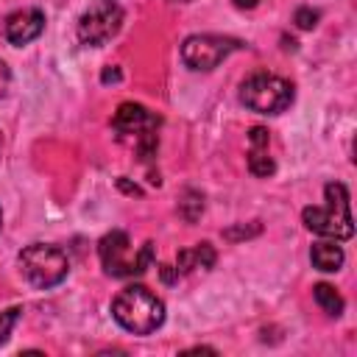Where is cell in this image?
Wrapping results in <instances>:
<instances>
[{
	"mask_svg": "<svg viewBox=\"0 0 357 357\" xmlns=\"http://www.w3.org/2000/svg\"><path fill=\"white\" fill-rule=\"evenodd\" d=\"M312 298H315V304L326 312V315H340L343 312V296L332 287V284H326V282H321V284H315L312 287Z\"/></svg>",
	"mask_w": 357,
	"mask_h": 357,
	"instance_id": "12",
	"label": "cell"
},
{
	"mask_svg": "<svg viewBox=\"0 0 357 357\" xmlns=\"http://www.w3.org/2000/svg\"><path fill=\"white\" fill-rule=\"evenodd\" d=\"M123 17L126 14H123V6L117 0H98V3H92L78 17V25H75L78 42L81 45H89V47L106 45L123 28Z\"/></svg>",
	"mask_w": 357,
	"mask_h": 357,
	"instance_id": "7",
	"label": "cell"
},
{
	"mask_svg": "<svg viewBox=\"0 0 357 357\" xmlns=\"http://www.w3.org/2000/svg\"><path fill=\"white\" fill-rule=\"evenodd\" d=\"M248 170H251V176H257V178L273 176L276 165H273L268 148H251V153H248Z\"/></svg>",
	"mask_w": 357,
	"mask_h": 357,
	"instance_id": "14",
	"label": "cell"
},
{
	"mask_svg": "<svg viewBox=\"0 0 357 357\" xmlns=\"http://www.w3.org/2000/svg\"><path fill=\"white\" fill-rule=\"evenodd\" d=\"M117 184H120V187H123V190H126V192H131V195H139V192H142V190H139V187H137V184H128V181H126V178H120V181H117Z\"/></svg>",
	"mask_w": 357,
	"mask_h": 357,
	"instance_id": "20",
	"label": "cell"
},
{
	"mask_svg": "<svg viewBox=\"0 0 357 357\" xmlns=\"http://www.w3.org/2000/svg\"><path fill=\"white\" fill-rule=\"evenodd\" d=\"M8 84H11V73H8V67H6V61L0 59V98L8 92Z\"/></svg>",
	"mask_w": 357,
	"mask_h": 357,
	"instance_id": "19",
	"label": "cell"
},
{
	"mask_svg": "<svg viewBox=\"0 0 357 357\" xmlns=\"http://www.w3.org/2000/svg\"><path fill=\"white\" fill-rule=\"evenodd\" d=\"M215 265V248L209 243H198L190 248H181L176 257V271L178 273H192V271H209Z\"/></svg>",
	"mask_w": 357,
	"mask_h": 357,
	"instance_id": "10",
	"label": "cell"
},
{
	"mask_svg": "<svg viewBox=\"0 0 357 357\" xmlns=\"http://www.w3.org/2000/svg\"><path fill=\"white\" fill-rule=\"evenodd\" d=\"M310 259H312V265L318 268V271H324V273H335V271H340L343 268V248L337 245V240H321V243H315L312 245V251H310Z\"/></svg>",
	"mask_w": 357,
	"mask_h": 357,
	"instance_id": "11",
	"label": "cell"
},
{
	"mask_svg": "<svg viewBox=\"0 0 357 357\" xmlns=\"http://www.w3.org/2000/svg\"><path fill=\"white\" fill-rule=\"evenodd\" d=\"M240 47L237 39L231 36H218V33H192L181 42V61L190 70H215L229 53Z\"/></svg>",
	"mask_w": 357,
	"mask_h": 357,
	"instance_id": "8",
	"label": "cell"
},
{
	"mask_svg": "<svg viewBox=\"0 0 357 357\" xmlns=\"http://www.w3.org/2000/svg\"><path fill=\"white\" fill-rule=\"evenodd\" d=\"M237 8H257L259 6V0H231Z\"/></svg>",
	"mask_w": 357,
	"mask_h": 357,
	"instance_id": "22",
	"label": "cell"
},
{
	"mask_svg": "<svg viewBox=\"0 0 357 357\" xmlns=\"http://www.w3.org/2000/svg\"><path fill=\"white\" fill-rule=\"evenodd\" d=\"M240 100L257 114H279L293 103V84L273 73H251L240 84Z\"/></svg>",
	"mask_w": 357,
	"mask_h": 357,
	"instance_id": "4",
	"label": "cell"
},
{
	"mask_svg": "<svg viewBox=\"0 0 357 357\" xmlns=\"http://www.w3.org/2000/svg\"><path fill=\"white\" fill-rule=\"evenodd\" d=\"M42 31H45V14L39 8H20V11L8 14L6 25H3V36L17 47L33 42Z\"/></svg>",
	"mask_w": 357,
	"mask_h": 357,
	"instance_id": "9",
	"label": "cell"
},
{
	"mask_svg": "<svg viewBox=\"0 0 357 357\" xmlns=\"http://www.w3.org/2000/svg\"><path fill=\"white\" fill-rule=\"evenodd\" d=\"M20 271L28 284H33L39 290H50L59 282H64V276L70 271V259L59 245L33 243L20 251Z\"/></svg>",
	"mask_w": 357,
	"mask_h": 357,
	"instance_id": "5",
	"label": "cell"
},
{
	"mask_svg": "<svg viewBox=\"0 0 357 357\" xmlns=\"http://www.w3.org/2000/svg\"><path fill=\"white\" fill-rule=\"evenodd\" d=\"M204 212V195L198 190H184L181 198H178V215L187 220V223H195Z\"/></svg>",
	"mask_w": 357,
	"mask_h": 357,
	"instance_id": "13",
	"label": "cell"
},
{
	"mask_svg": "<svg viewBox=\"0 0 357 357\" xmlns=\"http://www.w3.org/2000/svg\"><path fill=\"white\" fill-rule=\"evenodd\" d=\"M98 257H100V265L109 276H117V279H126V276H137L142 273L151 259H153V243H145L134 251L128 234L123 229H114L109 234L100 237L98 243Z\"/></svg>",
	"mask_w": 357,
	"mask_h": 357,
	"instance_id": "3",
	"label": "cell"
},
{
	"mask_svg": "<svg viewBox=\"0 0 357 357\" xmlns=\"http://www.w3.org/2000/svg\"><path fill=\"white\" fill-rule=\"evenodd\" d=\"M20 312H22V307H8V310L0 312V346L8 340V335H11V329H14L17 318H20Z\"/></svg>",
	"mask_w": 357,
	"mask_h": 357,
	"instance_id": "16",
	"label": "cell"
},
{
	"mask_svg": "<svg viewBox=\"0 0 357 357\" xmlns=\"http://www.w3.org/2000/svg\"><path fill=\"white\" fill-rule=\"evenodd\" d=\"M167 3H192V0H167Z\"/></svg>",
	"mask_w": 357,
	"mask_h": 357,
	"instance_id": "23",
	"label": "cell"
},
{
	"mask_svg": "<svg viewBox=\"0 0 357 357\" xmlns=\"http://www.w3.org/2000/svg\"><path fill=\"white\" fill-rule=\"evenodd\" d=\"M112 318L131 335H151L165 324V304L145 284H128L112 298Z\"/></svg>",
	"mask_w": 357,
	"mask_h": 357,
	"instance_id": "1",
	"label": "cell"
},
{
	"mask_svg": "<svg viewBox=\"0 0 357 357\" xmlns=\"http://www.w3.org/2000/svg\"><path fill=\"white\" fill-rule=\"evenodd\" d=\"M259 231H262L259 220H251V223H240V226H231V229H226V231H223V237H226V240H231V243H237V240H248V237H257Z\"/></svg>",
	"mask_w": 357,
	"mask_h": 357,
	"instance_id": "15",
	"label": "cell"
},
{
	"mask_svg": "<svg viewBox=\"0 0 357 357\" xmlns=\"http://www.w3.org/2000/svg\"><path fill=\"white\" fill-rule=\"evenodd\" d=\"M324 206H307L301 220L310 231L332 240H349L354 234V220L349 209V190L340 181H329L324 187Z\"/></svg>",
	"mask_w": 357,
	"mask_h": 357,
	"instance_id": "2",
	"label": "cell"
},
{
	"mask_svg": "<svg viewBox=\"0 0 357 357\" xmlns=\"http://www.w3.org/2000/svg\"><path fill=\"white\" fill-rule=\"evenodd\" d=\"M248 139H251V148H268V142H271V134H268V128H259V126H254V128L248 131Z\"/></svg>",
	"mask_w": 357,
	"mask_h": 357,
	"instance_id": "18",
	"label": "cell"
},
{
	"mask_svg": "<svg viewBox=\"0 0 357 357\" xmlns=\"http://www.w3.org/2000/svg\"><path fill=\"white\" fill-rule=\"evenodd\" d=\"M109 81H120V70H103V84Z\"/></svg>",
	"mask_w": 357,
	"mask_h": 357,
	"instance_id": "21",
	"label": "cell"
},
{
	"mask_svg": "<svg viewBox=\"0 0 357 357\" xmlns=\"http://www.w3.org/2000/svg\"><path fill=\"white\" fill-rule=\"evenodd\" d=\"M112 128L117 131L120 139H126V137L134 139V148H137L139 159H145V162L153 159L156 145H159V137H156L159 117L153 112H148L139 103H120L114 117H112Z\"/></svg>",
	"mask_w": 357,
	"mask_h": 357,
	"instance_id": "6",
	"label": "cell"
},
{
	"mask_svg": "<svg viewBox=\"0 0 357 357\" xmlns=\"http://www.w3.org/2000/svg\"><path fill=\"white\" fill-rule=\"evenodd\" d=\"M0 226H3V212H0Z\"/></svg>",
	"mask_w": 357,
	"mask_h": 357,
	"instance_id": "24",
	"label": "cell"
},
{
	"mask_svg": "<svg viewBox=\"0 0 357 357\" xmlns=\"http://www.w3.org/2000/svg\"><path fill=\"white\" fill-rule=\"evenodd\" d=\"M318 11L315 8H310V6H301V8H296V14H293V22L301 28V31H310V28H315L318 25Z\"/></svg>",
	"mask_w": 357,
	"mask_h": 357,
	"instance_id": "17",
	"label": "cell"
}]
</instances>
